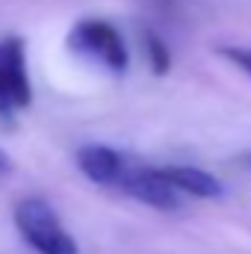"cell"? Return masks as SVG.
Returning a JSON list of instances; mask_svg holds the SVG:
<instances>
[{"mask_svg":"<svg viewBox=\"0 0 251 254\" xmlns=\"http://www.w3.org/2000/svg\"><path fill=\"white\" fill-rule=\"evenodd\" d=\"M15 228L39 254H80V246L65 231L57 210L45 198H24L15 207Z\"/></svg>","mask_w":251,"mask_h":254,"instance_id":"cell-1","label":"cell"},{"mask_svg":"<svg viewBox=\"0 0 251 254\" xmlns=\"http://www.w3.org/2000/svg\"><path fill=\"white\" fill-rule=\"evenodd\" d=\"M68 48L86 60L101 63L113 74H125L130 65V54L122 33L101 18H83L80 24H74V30L68 33Z\"/></svg>","mask_w":251,"mask_h":254,"instance_id":"cell-2","label":"cell"},{"mask_svg":"<svg viewBox=\"0 0 251 254\" xmlns=\"http://www.w3.org/2000/svg\"><path fill=\"white\" fill-rule=\"evenodd\" d=\"M33 104V86L27 71L24 42L9 36L0 42V119H15V113Z\"/></svg>","mask_w":251,"mask_h":254,"instance_id":"cell-3","label":"cell"},{"mask_svg":"<svg viewBox=\"0 0 251 254\" xmlns=\"http://www.w3.org/2000/svg\"><path fill=\"white\" fill-rule=\"evenodd\" d=\"M116 187L127 192L130 198H136L139 204H148V207L163 210V213H178L184 207V195L160 175V166L125 160V169H122V178Z\"/></svg>","mask_w":251,"mask_h":254,"instance_id":"cell-4","label":"cell"},{"mask_svg":"<svg viewBox=\"0 0 251 254\" xmlns=\"http://www.w3.org/2000/svg\"><path fill=\"white\" fill-rule=\"evenodd\" d=\"M74 160H77V169L83 172V178L92 181L95 187H116L119 178H122V169H125L127 157L119 154L116 148H110V145L92 142V145L77 148Z\"/></svg>","mask_w":251,"mask_h":254,"instance_id":"cell-5","label":"cell"},{"mask_svg":"<svg viewBox=\"0 0 251 254\" xmlns=\"http://www.w3.org/2000/svg\"><path fill=\"white\" fill-rule=\"evenodd\" d=\"M160 175L181 195H192L201 201H216L225 195V187L219 178H213L210 172L195 169V166H160Z\"/></svg>","mask_w":251,"mask_h":254,"instance_id":"cell-6","label":"cell"},{"mask_svg":"<svg viewBox=\"0 0 251 254\" xmlns=\"http://www.w3.org/2000/svg\"><path fill=\"white\" fill-rule=\"evenodd\" d=\"M145 54H148L151 71L157 77H166L172 71V51H169V45L157 33H145Z\"/></svg>","mask_w":251,"mask_h":254,"instance_id":"cell-7","label":"cell"},{"mask_svg":"<svg viewBox=\"0 0 251 254\" xmlns=\"http://www.w3.org/2000/svg\"><path fill=\"white\" fill-rule=\"evenodd\" d=\"M222 57L231 60L237 68H243L251 77V48H222Z\"/></svg>","mask_w":251,"mask_h":254,"instance_id":"cell-8","label":"cell"},{"mask_svg":"<svg viewBox=\"0 0 251 254\" xmlns=\"http://www.w3.org/2000/svg\"><path fill=\"white\" fill-rule=\"evenodd\" d=\"M9 169H12V163H9V154L0 148V172H9Z\"/></svg>","mask_w":251,"mask_h":254,"instance_id":"cell-9","label":"cell"}]
</instances>
